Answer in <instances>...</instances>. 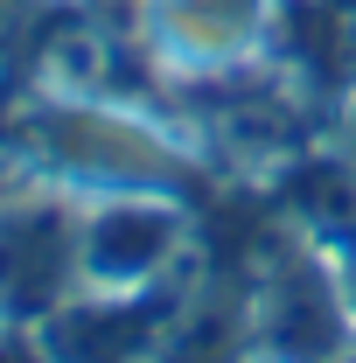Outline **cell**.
<instances>
[{"label": "cell", "mask_w": 356, "mask_h": 363, "mask_svg": "<svg viewBox=\"0 0 356 363\" xmlns=\"http://www.w3.org/2000/svg\"><path fill=\"white\" fill-rule=\"evenodd\" d=\"M154 252H161V224H154V217H112L105 238L91 245V266H105V272H140Z\"/></svg>", "instance_id": "6da1fadb"}]
</instances>
